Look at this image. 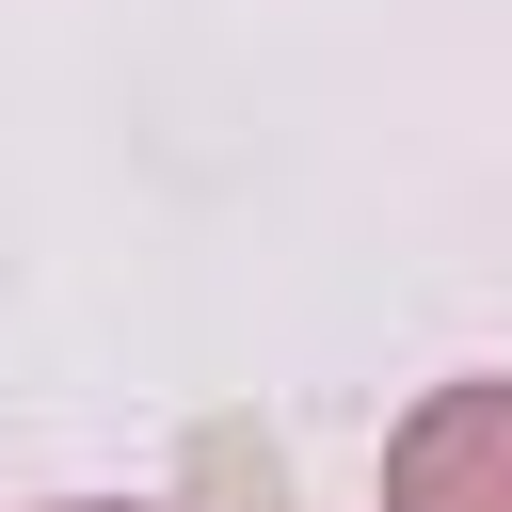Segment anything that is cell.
Returning a JSON list of instances; mask_svg holds the SVG:
<instances>
[{"mask_svg": "<svg viewBox=\"0 0 512 512\" xmlns=\"http://www.w3.org/2000/svg\"><path fill=\"white\" fill-rule=\"evenodd\" d=\"M48 512H112V496H48Z\"/></svg>", "mask_w": 512, "mask_h": 512, "instance_id": "obj_2", "label": "cell"}, {"mask_svg": "<svg viewBox=\"0 0 512 512\" xmlns=\"http://www.w3.org/2000/svg\"><path fill=\"white\" fill-rule=\"evenodd\" d=\"M384 512H512V384H432L384 448Z\"/></svg>", "mask_w": 512, "mask_h": 512, "instance_id": "obj_1", "label": "cell"}]
</instances>
